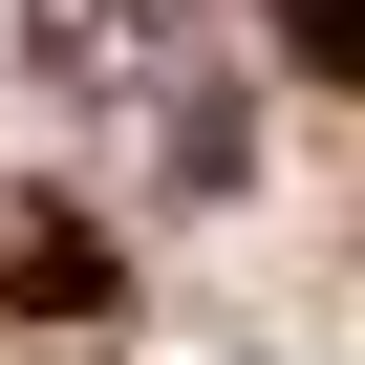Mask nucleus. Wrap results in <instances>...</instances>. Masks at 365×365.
I'll list each match as a JSON object with an SVG mask.
<instances>
[{"label":"nucleus","mask_w":365,"mask_h":365,"mask_svg":"<svg viewBox=\"0 0 365 365\" xmlns=\"http://www.w3.org/2000/svg\"><path fill=\"white\" fill-rule=\"evenodd\" d=\"M279 22V65H322V86H365V0H258Z\"/></svg>","instance_id":"obj_3"},{"label":"nucleus","mask_w":365,"mask_h":365,"mask_svg":"<svg viewBox=\"0 0 365 365\" xmlns=\"http://www.w3.org/2000/svg\"><path fill=\"white\" fill-rule=\"evenodd\" d=\"M108 301H129L108 215H86V194H43V172H0V322H108Z\"/></svg>","instance_id":"obj_1"},{"label":"nucleus","mask_w":365,"mask_h":365,"mask_svg":"<svg viewBox=\"0 0 365 365\" xmlns=\"http://www.w3.org/2000/svg\"><path fill=\"white\" fill-rule=\"evenodd\" d=\"M22 65L43 86H172L194 65V0H22Z\"/></svg>","instance_id":"obj_2"}]
</instances>
